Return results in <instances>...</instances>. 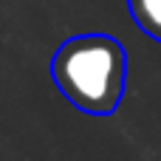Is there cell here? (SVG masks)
<instances>
[{
	"label": "cell",
	"instance_id": "cell-1",
	"mask_svg": "<svg viewBox=\"0 0 161 161\" xmlns=\"http://www.w3.org/2000/svg\"><path fill=\"white\" fill-rule=\"evenodd\" d=\"M57 88L85 113H113L125 91V51L113 37L82 34L59 45L51 62Z\"/></svg>",
	"mask_w": 161,
	"mask_h": 161
},
{
	"label": "cell",
	"instance_id": "cell-2",
	"mask_svg": "<svg viewBox=\"0 0 161 161\" xmlns=\"http://www.w3.org/2000/svg\"><path fill=\"white\" fill-rule=\"evenodd\" d=\"M136 23L150 34L161 40V0H127Z\"/></svg>",
	"mask_w": 161,
	"mask_h": 161
}]
</instances>
